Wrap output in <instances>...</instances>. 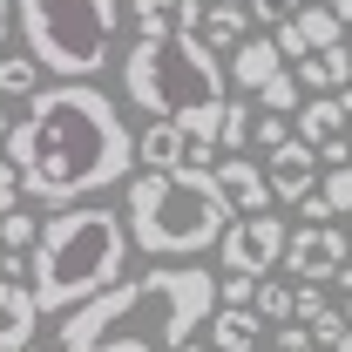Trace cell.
<instances>
[{
	"mask_svg": "<svg viewBox=\"0 0 352 352\" xmlns=\"http://www.w3.org/2000/svg\"><path fill=\"white\" fill-rule=\"evenodd\" d=\"M7 129H14V122H7V109H0V142H7Z\"/></svg>",
	"mask_w": 352,
	"mask_h": 352,
	"instance_id": "f35d334b",
	"label": "cell"
},
{
	"mask_svg": "<svg viewBox=\"0 0 352 352\" xmlns=\"http://www.w3.org/2000/svg\"><path fill=\"white\" fill-rule=\"evenodd\" d=\"M7 163L21 170V197L68 210L135 176V129L95 82H54L7 129Z\"/></svg>",
	"mask_w": 352,
	"mask_h": 352,
	"instance_id": "6da1fadb",
	"label": "cell"
},
{
	"mask_svg": "<svg viewBox=\"0 0 352 352\" xmlns=\"http://www.w3.org/2000/svg\"><path fill=\"white\" fill-rule=\"evenodd\" d=\"M285 244H292V230L285 217H230V230L217 237V264L223 271H237V278H264V271H278L285 264Z\"/></svg>",
	"mask_w": 352,
	"mask_h": 352,
	"instance_id": "52a82bcc",
	"label": "cell"
},
{
	"mask_svg": "<svg viewBox=\"0 0 352 352\" xmlns=\"http://www.w3.org/2000/svg\"><path fill=\"white\" fill-rule=\"evenodd\" d=\"M264 352H318V339H311L305 325H271V346Z\"/></svg>",
	"mask_w": 352,
	"mask_h": 352,
	"instance_id": "4316f807",
	"label": "cell"
},
{
	"mask_svg": "<svg viewBox=\"0 0 352 352\" xmlns=\"http://www.w3.org/2000/svg\"><path fill=\"white\" fill-rule=\"evenodd\" d=\"M210 7H244V14H251V0H210Z\"/></svg>",
	"mask_w": 352,
	"mask_h": 352,
	"instance_id": "74e56055",
	"label": "cell"
},
{
	"mask_svg": "<svg viewBox=\"0 0 352 352\" xmlns=\"http://www.w3.org/2000/svg\"><path fill=\"white\" fill-rule=\"evenodd\" d=\"M135 163L142 170H210L217 149L210 142H190L176 122H149V129L135 135Z\"/></svg>",
	"mask_w": 352,
	"mask_h": 352,
	"instance_id": "9c48e42d",
	"label": "cell"
},
{
	"mask_svg": "<svg viewBox=\"0 0 352 352\" xmlns=\"http://www.w3.org/2000/svg\"><path fill=\"white\" fill-rule=\"evenodd\" d=\"M346 258H352V237L339 223H305L285 244V271H298V285H332Z\"/></svg>",
	"mask_w": 352,
	"mask_h": 352,
	"instance_id": "ba28073f",
	"label": "cell"
},
{
	"mask_svg": "<svg viewBox=\"0 0 352 352\" xmlns=\"http://www.w3.org/2000/svg\"><path fill=\"white\" fill-rule=\"evenodd\" d=\"M135 41H170V34H197L204 0H129Z\"/></svg>",
	"mask_w": 352,
	"mask_h": 352,
	"instance_id": "7c38bea8",
	"label": "cell"
},
{
	"mask_svg": "<svg viewBox=\"0 0 352 352\" xmlns=\"http://www.w3.org/2000/svg\"><path fill=\"white\" fill-rule=\"evenodd\" d=\"M210 176H217L223 204H230L237 217H264V210H271V183H264V163H251V156H217V163H210Z\"/></svg>",
	"mask_w": 352,
	"mask_h": 352,
	"instance_id": "8fae6325",
	"label": "cell"
},
{
	"mask_svg": "<svg viewBox=\"0 0 352 352\" xmlns=\"http://www.w3.org/2000/svg\"><path fill=\"white\" fill-rule=\"evenodd\" d=\"M339 311H346V325H352V292H346V305H339Z\"/></svg>",
	"mask_w": 352,
	"mask_h": 352,
	"instance_id": "ab89813d",
	"label": "cell"
},
{
	"mask_svg": "<svg viewBox=\"0 0 352 352\" xmlns=\"http://www.w3.org/2000/svg\"><path fill=\"white\" fill-rule=\"evenodd\" d=\"M34 237H41V217H28V210H7L0 217V244L7 251H34Z\"/></svg>",
	"mask_w": 352,
	"mask_h": 352,
	"instance_id": "d4e9b609",
	"label": "cell"
},
{
	"mask_svg": "<svg viewBox=\"0 0 352 352\" xmlns=\"http://www.w3.org/2000/svg\"><path fill=\"white\" fill-rule=\"evenodd\" d=\"M7 95H14V102H34V95H41V61H34V54H7V47H0V102H7Z\"/></svg>",
	"mask_w": 352,
	"mask_h": 352,
	"instance_id": "d6986e66",
	"label": "cell"
},
{
	"mask_svg": "<svg viewBox=\"0 0 352 352\" xmlns=\"http://www.w3.org/2000/svg\"><path fill=\"white\" fill-rule=\"evenodd\" d=\"M318 7H325V14H339V21H346V34H352V0H318Z\"/></svg>",
	"mask_w": 352,
	"mask_h": 352,
	"instance_id": "d6a6232c",
	"label": "cell"
},
{
	"mask_svg": "<svg viewBox=\"0 0 352 352\" xmlns=\"http://www.w3.org/2000/svg\"><path fill=\"white\" fill-rule=\"evenodd\" d=\"M292 75H298V88H311V95H339V88H352V47H318Z\"/></svg>",
	"mask_w": 352,
	"mask_h": 352,
	"instance_id": "2e32d148",
	"label": "cell"
},
{
	"mask_svg": "<svg viewBox=\"0 0 352 352\" xmlns=\"http://www.w3.org/2000/svg\"><path fill=\"white\" fill-rule=\"evenodd\" d=\"M346 129V109H339V95H305L298 102V142H332V135Z\"/></svg>",
	"mask_w": 352,
	"mask_h": 352,
	"instance_id": "e0dca14e",
	"label": "cell"
},
{
	"mask_svg": "<svg viewBox=\"0 0 352 352\" xmlns=\"http://www.w3.org/2000/svg\"><path fill=\"white\" fill-rule=\"evenodd\" d=\"M122 95L149 122H176L190 142H210L217 149V122H223V102H230V82H223L217 54L197 34L135 41L122 54Z\"/></svg>",
	"mask_w": 352,
	"mask_h": 352,
	"instance_id": "277c9868",
	"label": "cell"
},
{
	"mask_svg": "<svg viewBox=\"0 0 352 352\" xmlns=\"http://www.w3.org/2000/svg\"><path fill=\"white\" fill-rule=\"evenodd\" d=\"M251 135H258L264 156H271V149H285V142H292V122H285V116H258V122H251Z\"/></svg>",
	"mask_w": 352,
	"mask_h": 352,
	"instance_id": "83f0119b",
	"label": "cell"
},
{
	"mask_svg": "<svg viewBox=\"0 0 352 352\" xmlns=\"http://www.w3.org/2000/svg\"><path fill=\"white\" fill-rule=\"evenodd\" d=\"M339 109H346V122H352V88H339Z\"/></svg>",
	"mask_w": 352,
	"mask_h": 352,
	"instance_id": "d590c367",
	"label": "cell"
},
{
	"mask_svg": "<svg viewBox=\"0 0 352 352\" xmlns=\"http://www.w3.org/2000/svg\"><path fill=\"white\" fill-rule=\"evenodd\" d=\"M318 204H325L332 217H352V163L325 170V190H318Z\"/></svg>",
	"mask_w": 352,
	"mask_h": 352,
	"instance_id": "cb8c5ba5",
	"label": "cell"
},
{
	"mask_svg": "<svg viewBox=\"0 0 352 352\" xmlns=\"http://www.w3.org/2000/svg\"><path fill=\"white\" fill-rule=\"evenodd\" d=\"M28 54L61 82H95L122 28V0H21L14 7Z\"/></svg>",
	"mask_w": 352,
	"mask_h": 352,
	"instance_id": "8992f818",
	"label": "cell"
},
{
	"mask_svg": "<svg viewBox=\"0 0 352 352\" xmlns=\"http://www.w3.org/2000/svg\"><path fill=\"white\" fill-rule=\"evenodd\" d=\"M251 285H258V278H237V271H223V305H251Z\"/></svg>",
	"mask_w": 352,
	"mask_h": 352,
	"instance_id": "1f68e13d",
	"label": "cell"
},
{
	"mask_svg": "<svg viewBox=\"0 0 352 352\" xmlns=\"http://www.w3.org/2000/svg\"><path fill=\"white\" fill-rule=\"evenodd\" d=\"M305 332L318 339V346H339V332H346V311H339V305H325V311H318V318L305 325Z\"/></svg>",
	"mask_w": 352,
	"mask_h": 352,
	"instance_id": "f1b7e54d",
	"label": "cell"
},
{
	"mask_svg": "<svg viewBox=\"0 0 352 352\" xmlns=\"http://www.w3.org/2000/svg\"><path fill=\"white\" fill-rule=\"evenodd\" d=\"M264 183H271V204H305L311 190H318V149L292 135L285 149L264 156Z\"/></svg>",
	"mask_w": 352,
	"mask_h": 352,
	"instance_id": "30bf717a",
	"label": "cell"
},
{
	"mask_svg": "<svg viewBox=\"0 0 352 352\" xmlns=\"http://www.w3.org/2000/svg\"><path fill=\"white\" fill-rule=\"evenodd\" d=\"M251 102H223V122H217V149L223 156H244V142H251Z\"/></svg>",
	"mask_w": 352,
	"mask_h": 352,
	"instance_id": "603a6c76",
	"label": "cell"
},
{
	"mask_svg": "<svg viewBox=\"0 0 352 352\" xmlns=\"http://www.w3.org/2000/svg\"><path fill=\"white\" fill-rule=\"evenodd\" d=\"M244 28H251V14H244V7H204V21H197V41L210 47V54H230V47L244 41Z\"/></svg>",
	"mask_w": 352,
	"mask_h": 352,
	"instance_id": "ac0fdd59",
	"label": "cell"
},
{
	"mask_svg": "<svg viewBox=\"0 0 352 352\" xmlns=\"http://www.w3.org/2000/svg\"><path fill=\"white\" fill-rule=\"evenodd\" d=\"M332 285H346V292H352V258H346V264H339V278H332Z\"/></svg>",
	"mask_w": 352,
	"mask_h": 352,
	"instance_id": "e575fe53",
	"label": "cell"
},
{
	"mask_svg": "<svg viewBox=\"0 0 352 352\" xmlns=\"http://www.w3.org/2000/svg\"><path fill=\"white\" fill-rule=\"evenodd\" d=\"M346 47H352V41H346Z\"/></svg>",
	"mask_w": 352,
	"mask_h": 352,
	"instance_id": "ee69618b",
	"label": "cell"
},
{
	"mask_svg": "<svg viewBox=\"0 0 352 352\" xmlns=\"http://www.w3.org/2000/svg\"><path fill=\"white\" fill-rule=\"evenodd\" d=\"M325 305H332V298H325V285H298V292H292V325H311Z\"/></svg>",
	"mask_w": 352,
	"mask_h": 352,
	"instance_id": "484cf974",
	"label": "cell"
},
{
	"mask_svg": "<svg viewBox=\"0 0 352 352\" xmlns=\"http://www.w3.org/2000/svg\"><path fill=\"white\" fill-rule=\"evenodd\" d=\"M278 68H285V54L271 47V34H264V41H251V34H244V41L230 47V61H223V82H230V88H251V95H258V88L271 82Z\"/></svg>",
	"mask_w": 352,
	"mask_h": 352,
	"instance_id": "9a60e30c",
	"label": "cell"
},
{
	"mask_svg": "<svg viewBox=\"0 0 352 352\" xmlns=\"http://www.w3.org/2000/svg\"><path fill=\"white\" fill-rule=\"evenodd\" d=\"M217 311V278L197 264H156L109 285L61 318V352H176Z\"/></svg>",
	"mask_w": 352,
	"mask_h": 352,
	"instance_id": "7a4b0ae2",
	"label": "cell"
},
{
	"mask_svg": "<svg viewBox=\"0 0 352 352\" xmlns=\"http://www.w3.org/2000/svg\"><path fill=\"white\" fill-rule=\"evenodd\" d=\"M292 292L298 285H285V278H258L251 285V311H258L264 325H292Z\"/></svg>",
	"mask_w": 352,
	"mask_h": 352,
	"instance_id": "ffe728a7",
	"label": "cell"
},
{
	"mask_svg": "<svg viewBox=\"0 0 352 352\" xmlns=\"http://www.w3.org/2000/svg\"><path fill=\"white\" fill-rule=\"evenodd\" d=\"M346 163H352V135H346Z\"/></svg>",
	"mask_w": 352,
	"mask_h": 352,
	"instance_id": "b9f144b4",
	"label": "cell"
},
{
	"mask_svg": "<svg viewBox=\"0 0 352 352\" xmlns=\"http://www.w3.org/2000/svg\"><path fill=\"white\" fill-rule=\"evenodd\" d=\"M210 339H217V352H264L271 346V325L251 305H217L210 311Z\"/></svg>",
	"mask_w": 352,
	"mask_h": 352,
	"instance_id": "5bb4252c",
	"label": "cell"
},
{
	"mask_svg": "<svg viewBox=\"0 0 352 352\" xmlns=\"http://www.w3.org/2000/svg\"><path fill=\"white\" fill-rule=\"evenodd\" d=\"M7 210H21V170L0 156V217H7Z\"/></svg>",
	"mask_w": 352,
	"mask_h": 352,
	"instance_id": "4dcf8cb0",
	"label": "cell"
},
{
	"mask_svg": "<svg viewBox=\"0 0 352 352\" xmlns=\"http://www.w3.org/2000/svg\"><path fill=\"white\" fill-rule=\"evenodd\" d=\"M7 28H14V14H7V0H0V47H7Z\"/></svg>",
	"mask_w": 352,
	"mask_h": 352,
	"instance_id": "836d02e7",
	"label": "cell"
},
{
	"mask_svg": "<svg viewBox=\"0 0 352 352\" xmlns=\"http://www.w3.org/2000/svg\"><path fill=\"white\" fill-rule=\"evenodd\" d=\"M34 325H41V305L21 278H0V352H28L34 346Z\"/></svg>",
	"mask_w": 352,
	"mask_h": 352,
	"instance_id": "4fadbf2b",
	"label": "cell"
},
{
	"mask_svg": "<svg viewBox=\"0 0 352 352\" xmlns=\"http://www.w3.org/2000/svg\"><path fill=\"white\" fill-rule=\"evenodd\" d=\"M28 352H41V346H28Z\"/></svg>",
	"mask_w": 352,
	"mask_h": 352,
	"instance_id": "7bdbcfd3",
	"label": "cell"
},
{
	"mask_svg": "<svg viewBox=\"0 0 352 352\" xmlns=\"http://www.w3.org/2000/svg\"><path fill=\"white\" fill-rule=\"evenodd\" d=\"M332 352H352V325H346V332H339V346H332Z\"/></svg>",
	"mask_w": 352,
	"mask_h": 352,
	"instance_id": "8d00e7d4",
	"label": "cell"
},
{
	"mask_svg": "<svg viewBox=\"0 0 352 352\" xmlns=\"http://www.w3.org/2000/svg\"><path fill=\"white\" fill-rule=\"evenodd\" d=\"M298 102H305V88H298L292 68H278V75L258 88V109H264V116H298Z\"/></svg>",
	"mask_w": 352,
	"mask_h": 352,
	"instance_id": "7402d4cb",
	"label": "cell"
},
{
	"mask_svg": "<svg viewBox=\"0 0 352 352\" xmlns=\"http://www.w3.org/2000/svg\"><path fill=\"white\" fill-rule=\"evenodd\" d=\"M129 223L116 217L109 204H68L41 223L34 251H28V292L41 311H68L102 298L109 285H122L129 271Z\"/></svg>",
	"mask_w": 352,
	"mask_h": 352,
	"instance_id": "3957f363",
	"label": "cell"
},
{
	"mask_svg": "<svg viewBox=\"0 0 352 352\" xmlns=\"http://www.w3.org/2000/svg\"><path fill=\"white\" fill-rule=\"evenodd\" d=\"M298 7H305V0H251V14H258L264 28H278V21H292Z\"/></svg>",
	"mask_w": 352,
	"mask_h": 352,
	"instance_id": "f546056e",
	"label": "cell"
},
{
	"mask_svg": "<svg viewBox=\"0 0 352 352\" xmlns=\"http://www.w3.org/2000/svg\"><path fill=\"white\" fill-rule=\"evenodd\" d=\"M176 352H204V346H197V339H190V346H176Z\"/></svg>",
	"mask_w": 352,
	"mask_h": 352,
	"instance_id": "60d3db41",
	"label": "cell"
},
{
	"mask_svg": "<svg viewBox=\"0 0 352 352\" xmlns=\"http://www.w3.org/2000/svg\"><path fill=\"white\" fill-rule=\"evenodd\" d=\"M298 28H305L311 54H318V47H346V21H339V14H325L318 0H305V7H298Z\"/></svg>",
	"mask_w": 352,
	"mask_h": 352,
	"instance_id": "44dd1931",
	"label": "cell"
},
{
	"mask_svg": "<svg viewBox=\"0 0 352 352\" xmlns=\"http://www.w3.org/2000/svg\"><path fill=\"white\" fill-rule=\"evenodd\" d=\"M230 204H223L217 176L210 170H142L129 176V197H122V223H129V244L149 258H197L210 251L223 230H230Z\"/></svg>",
	"mask_w": 352,
	"mask_h": 352,
	"instance_id": "5b68a950",
	"label": "cell"
}]
</instances>
